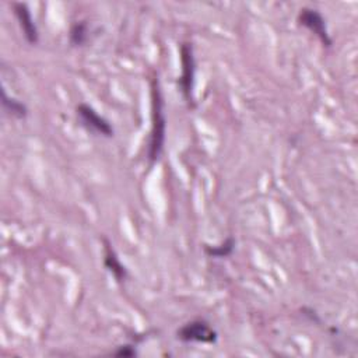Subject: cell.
Returning <instances> with one entry per match:
<instances>
[{
	"label": "cell",
	"instance_id": "cell-10",
	"mask_svg": "<svg viewBox=\"0 0 358 358\" xmlns=\"http://www.w3.org/2000/svg\"><path fill=\"white\" fill-rule=\"evenodd\" d=\"M70 43L73 46H83L88 41V25L85 21H78L70 28Z\"/></svg>",
	"mask_w": 358,
	"mask_h": 358
},
{
	"label": "cell",
	"instance_id": "cell-1",
	"mask_svg": "<svg viewBox=\"0 0 358 358\" xmlns=\"http://www.w3.org/2000/svg\"><path fill=\"white\" fill-rule=\"evenodd\" d=\"M151 133L148 141V151L147 158L150 164H154L164 150L165 143V129H166V119L164 112V98L159 87V81L157 78L152 80L151 84Z\"/></svg>",
	"mask_w": 358,
	"mask_h": 358
},
{
	"label": "cell",
	"instance_id": "cell-4",
	"mask_svg": "<svg viewBox=\"0 0 358 358\" xmlns=\"http://www.w3.org/2000/svg\"><path fill=\"white\" fill-rule=\"evenodd\" d=\"M298 21L302 27L315 34L324 46H331V38L326 27V20L320 11L310 7H303L298 14Z\"/></svg>",
	"mask_w": 358,
	"mask_h": 358
},
{
	"label": "cell",
	"instance_id": "cell-2",
	"mask_svg": "<svg viewBox=\"0 0 358 358\" xmlns=\"http://www.w3.org/2000/svg\"><path fill=\"white\" fill-rule=\"evenodd\" d=\"M180 77H179V87L183 95L185 102L187 106L194 108V76H196V60L193 53V46L189 42H183L180 45Z\"/></svg>",
	"mask_w": 358,
	"mask_h": 358
},
{
	"label": "cell",
	"instance_id": "cell-7",
	"mask_svg": "<svg viewBox=\"0 0 358 358\" xmlns=\"http://www.w3.org/2000/svg\"><path fill=\"white\" fill-rule=\"evenodd\" d=\"M103 263H105V267L112 273L116 281L123 282L127 278L126 267L122 264L115 249L112 248L109 241L105 238H103Z\"/></svg>",
	"mask_w": 358,
	"mask_h": 358
},
{
	"label": "cell",
	"instance_id": "cell-6",
	"mask_svg": "<svg viewBox=\"0 0 358 358\" xmlns=\"http://www.w3.org/2000/svg\"><path fill=\"white\" fill-rule=\"evenodd\" d=\"M13 7V11H14V15L15 18L18 20V24L22 29V34H24V38L28 43L31 45H35L39 39V32H38V28L35 25V21L31 15V11L28 8V6L25 3H20V1H14L11 4Z\"/></svg>",
	"mask_w": 358,
	"mask_h": 358
},
{
	"label": "cell",
	"instance_id": "cell-11",
	"mask_svg": "<svg viewBox=\"0 0 358 358\" xmlns=\"http://www.w3.org/2000/svg\"><path fill=\"white\" fill-rule=\"evenodd\" d=\"M112 354L116 355V357H134L136 355V350H134L133 345H120Z\"/></svg>",
	"mask_w": 358,
	"mask_h": 358
},
{
	"label": "cell",
	"instance_id": "cell-3",
	"mask_svg": "<svg viewBox=\"0 0 358 358\" xmlns=\"http://www.w3.org/2000/svg\"><path fill=\"white\" fill-rule=\"evenodd\" d=\"M176 337L185 343H190V341L215 343L217 331L206 320L196 319V320H192V322H187L186 324H183L176 331Z\"/></svg>",
	"mask_w": 358,
	"mask_h": 358
},
{
	"label": "cell",
	"instance_id": "cell-9",
	"mask_svg": "<svg viewBox=\"0 0 358 358\" xmlns=\"http://www.w3.org/2000/svg\"><path fill=\"white\" fill-rule=\"evenodd\" d=\"M235 248V239L232 236H228L221 245L218 246H210L206 245L204 246V252L207 256L210 257H217V259H222V257H228Z\"/></svg>",
	"mask_w": 358,
	"mask_h": 358
},
{
	"label": "cell",
	"instance_id": "cell-8",
	"mask_svg": "<svg viewBox=\"0 0 358 358\" xmlns=\"http://www.w3.org/2000/svg\"><path fill=\"white\" fill-rule=\"evenodd\" d=\"M1 105H3V108L7 113H10V115H13L14 117H18V119H24L28 113L27 106L22 102L17 101L15 98L8 96L6 94L4 88L1 90Z\"/></svg>",
	"mask_w": 358,
	"mask_h": 358
},
{
	"label": "cell",
	"instance_id": "cell-5",
	"mask_svg": "<svg viewBox=\"0 0 358 358\" xmlns=\"http://www.w3.org/2000/svg\"><path fill=\"white\" fill-rule=\"evenodd\" d=\"M76 110H77V115H78L81 123L88 130H91L96 134L105 136V137H113L115 130H113L112 124L105 117L98 115L92 106H90L87 103H78Z\"/></svg>",
	"mask_w": 358,
	"mask_h": 358
}]
</instances>
